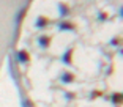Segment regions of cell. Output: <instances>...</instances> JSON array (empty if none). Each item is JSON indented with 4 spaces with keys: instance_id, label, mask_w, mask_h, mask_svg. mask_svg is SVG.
Here are the masks:
<instances>
[{
    "instance_id": "9c48e42d",
    "label": "cell",
    "mask_w": 123,
    "mask_h": 107,
    "mask_svg": "<svg viewBox=\"0 0 123 107\" xmlns=\"http://www.w3.org/2000/svg\"><path fill=\"white\" fill-rule=\"evenodd\" d=\"M99 96H103V91H99V90H93V91L90 93V99L92 101L96 99V98H99Z\"/></svg>"
},
{
    "instance_id": "5b68a950",
    "label": "cell",
    "mask_w": 123,
    "mask_h": 107,
    "mask_svg": "<svg viewBox=\"0 0 123 107\" xmlns=\"http://www.w3.org/2000/svg\"><path fill=\"white\" fill-rule=\"evenodd\" d=\"M51 24V19L46 18V16H38V19L35 21V27L36 29H44L46 25Z\"/></svg>"
},
{
    "instance_id": "8fae6325",
    "label": "cell",
    "mask_w": 123,
    "mask_h": 107,
    "mask_svg": "<svg viewBox=\"0 0 123 107\" xmlns=\"http://www.w3.org/2000/svg\"><path fill=\"white\" fill-rule=\"evenodd\" d=\"M111 44H112V46H120V44H122V39L114 38V39H111Z\"/></svg>"
},
{
    "instance_id": "6da1fadb",
    "label": "cell",
    "mask_w": 123,
    "mask_h": 107,
    "mask_svg": "<svg viewBox=\"0 0 123 107\" xmlns=\"http://www.w3.org/2000/svg\"><path fill=\"white\" fill-rule=\"evenodd\" d=\"M58 30L60 32H74V30H77V25L71 21H62L58 24Z\"/></svg>"
},
{
    "instance_id": "277c9868",
    "label": "cell",
    "mask_w": 123,
    "mask_h": 107,
    "mask_svg": "<svg viewBox=\"0 0 123 107\" xmlns=\"http://www.w3.org/2000/svg\"><path fill=\"white\" fill-rule=\"evenodd\" d=\"M18 61L19 63H24V65H27L30 61V54L27 52L25 49H21L18 52Z\"/></svg>"
},
{
    "instance_id": "7a4b0ae2",
    "label": "cell",
    "mask_w": 123,
    "mask_h": 107,
    "mask_svg": "<svg viewBox=\"0 0 123 107\" xmlns=\"http://www.w3.org/2000/svg\"><path fill=\"white\" fill-rule=\"evenodd\" d=\"M51 43H52V36H51V35H41L40 38H38V44H40V47H41L43 50L49 49Z\"/></svg>"
},
{
    "instance_id": "7c38bea8",
    "label": "cell",
    "mask_w": 123,
    "mask_h": 107,
    "mask_svg": "<svg viewBox=\"0 0 123 107\" xmlns=\"http://www.w3.org/2000/svg\"><path fill=\"white\" fill-rule=\"evenodd\" d=\"M65 98H66L68 101H71V99H74V98H76V93H66Z\"/></svg>"
},
{
    "instance_id": "5bb4252c",
    "label": "cell",
    "mask_w": 123,
    "mask_h": 107,
    "mask_svg": "<svg viewBox=\"0 0 123 107\" xmlns=\"http://www.w3.org/2000/svg\"><path fill=\"white\" fill-rule=\"evenodd\" d=\"M118 52H120V54H122V55H123V47H120V50H118Z\"/></svg>"
},
{
    "instance_id": "3957f363",
    "label": "cell",
    "mask_w": 123,
    "mask_h": 107,
    "mask_svg": "<svg viewBox=\"0 0 123 107\" xmlns=\"http://www.w3.org/2000/svg\"><path fill=\"white\" fill-rule=\"evenodd\" d=\"M73 55H74V47H68L65 50V54L62 55V61L65 65H68V66H71L73 65Z\"/></svg>"
},
{
    "instance_id": "ba28073f",
    "label": "cell",
    "mask_w": 123,
    "mask_h": 107,
    "mask_svg": "<svg viewBox=\"0 0 123 107\" xmlns=\"http://www.w3.org/2000/svg\"><path fill=\"white\" fill-rule=\"evenodd\" d=\"M58 13H60L62 18H65V16H69L71 10H69V6L66 3H60V5H58Z\"/></svg>"
},
{
    "instance_id": "30bf717a",
    "label": "cell",
    "mask_w": 123,
    "mask_h": 107,
    "mask_svg": "<svg viewBox=\"0 0 123 107\" xmlns=\"http://www.w3.org/2000/svg\"><path fill=\"white\" fill-rule=\"evenodd\" d=\"M98 19H99V21H107L109 16H107V13H104V11H99V13H98Z\"/></svg>"
},
{
    "instance_id": "4fadbf2b",
    "label": "cell",
    "mask_w": 123,
    "mask_h": 107,
    "mask_svg": "<svg viewBox=\"0 0 123 107\" xmlns=\"http://www.w3.org/2000/svg\"><path fill=\"white\" fill-rule=\"evenodd\" d=\"M120 18H123V8H120Z\"/></svg>"
},
{
    "instance_id": "8992f818",
    "label": "cell",
    "mask_w": 123,
    "mask_h": 107,
    "mask_svg": "<svg viewBox=\"0 0 123 107\" xmlns=\"http://www.w3.org/2000/svg\"><path fill=\"white\" fill-rule=\"evenodd\" d=\"M60 80L63 83H73L74 80H76V76L73 74V72H69V71H65V72H62Z\"/></svg>"
},
{
    "instance_id": "52a82bcc",
    "label": "cell",
    "mask_w": 123,
    "mask_h": 107,
    "mask_svg": "<svg viewBox=\"0 0 123 107\" xmlns=\"http://www.w3.org/2000/svg\"><path fill=\"white\" fill-rule=\"evenodd\" d=\"M109 101H111V102H114L115 106L123 104V93H112V95L109 96Z\"/></svg>"
}]
</instances>
